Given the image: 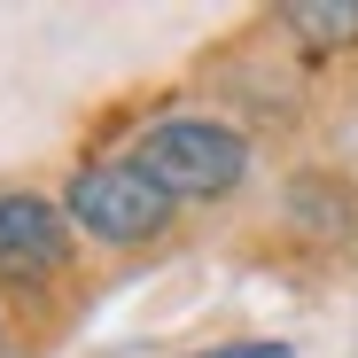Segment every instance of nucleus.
Wrapping results in <instances>:
<instances>
[{"label":"nucleus","mask_w":358,"mask_h":358,"mask_svg":"<svg viewBox=\"0 0 358 358\" xmlns=\"http://www.w3.org/2000/svg\"><path fill=\"white\" fill-rule=\"evenodd\" d=\"M133 171L148 179V187H164L171 203H203V195L242 187L250 148H242V133H234V125H210V117H164V125L141 133Z\"/></svg>","instance_id":"f257e3e1"},{"label":"nucleus","mask_w":358,"mask_h":358,"mask_svg":"<svg viewBox=\"0 0 358 358\" xmlns=\"http://www.w3.org/2000/svg\"><path fill=\"white\" fill-rule=\"evenodd\" d=\"M94 242H148V234H164L171 218V195L148 187V179L133 164H94L71 179V203H63Z\"/></svg>","instance_id":"f03ea898"},{"label":"nucleus","mask_w":358,"mask_h":358,"mask_svg":"<svg viewBox=\"0 0 358 358\" xmlns=\"http://www.w3.org/2000/svg\"><path fill=\"white\" fill-rule=\"evenodd\" d=\"M71 257V226L47 195H0V273L39 280V273H63Z\"/></svg>","instance_id":"7ed1b4c3"},{"label":"nucleus","mask_w":358,"mask_h":358,"mask_svg":"<svg viewBox=\"0 0 358 358\" xmlns=\"http://www.w3.org/2000/svg\"><path fill=\"white\" fill-rule=\"evenodd\" d=\"M288 24L304 39H358V0H296Z\"/></svg>","instance_id":"20e7f679"},{"label":"nucleus","mask_w":358,"mask_h":358,"mask_svg":"<svg viewBox=\"0 0 358 358\" xmlns=\"http://www.w3.org/2000/svg\"><path fill=\"white\" fill-rule=\"evenodd\" d=\"M218 358H280V350H218Z\"/></svg>","instance_id":"39448f33"}]
</instances>
